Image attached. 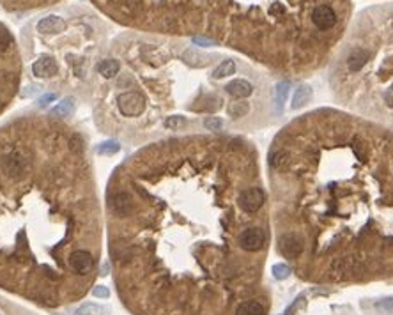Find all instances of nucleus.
<instances>
[{
	"mask_svg": "<svg viewBox=\"0 0 393 315\" xmlns=\"http://www.w3.org/2000/svg\"><path fill=\"white\" fill-rule=\"evenodd\" d=\"M268 313V305L264 301H246L237 306L234 315H266Z\"/></svg>",
	"mask_w": 393,
	"mask_h": 315,
	"instance_id": "nucleus-6",
	"label": "nucleus"
},
{
	"mask_svg": "<svg viewBox=\"0 0 393 315\" xmlns=\"http://www.w3.org/2000/svg\"><path fill=\"white\" fill-rule=\"evenodd\" d=\"M379 308H384V310H393V301L391 299H384L383 303H379Z\"/></svg>",
	"mask_w": 393,
	"mask_h": 315,
	"instance_id": "nucleus-18",
	"label": "nucleus"
},
{
	"mask_svg": "<svg viewBox=\"0 0 393 315\" xmlns=\"http://www.w3.org/2000/svg\"><path fill=\"white\" fill-rule=\"evenodd\" d=\"M71 110H73V99H64V101L59 103V105L51 110V113L57 117H69L71 116Z\"/></svg>",
	"mask_w": 393,
	"mask_h": 315,
	"instance_id": "nucleus-12",
	"label": "nucleus"
},
{
	"mask_svg": "<svg viewBox=\"0 0 393 315\" xmlns=\"http://www.w3.org/2000/svg\"><path fill=\"white\" fill-rule=\"evenodd\" d=\"M289 275H291V268H289L287 264H276L273 266V276L276 278V280H285Z\"/></svg>",
	"mask_w": 393,
	"mask_h": 315,
	"instance_id": "nucleus-15",
	"label": "nucleus"
},
{
	"mask_svg": "<svg viewBox=\"0 0 393 315\" xmlns=\"http://www.w3.org/2000/svg\"><path fill=\"white\" fill-rule=\"evenodd\" d=\"M287 91H289L287 81H282V83L276 85V110H278V113L282 112V106H284L285 98H287Z\"/></svg>",
	"mask_w": 393,
	"mask_h": 315,
	"instance_id": "nucleus-13",
	"label": "nucleus"
},
{
	"mask_svg": "<svg viewBox=\"0 0 393 315\" xmlns=\"http://www.w3.org/2000/svg\"><path fill=\"white\" fill-rule=\"evenodd\" d=\"M119 149H121V146H119L117 142H106V144H101L98 151L99 154H116Z\"/></svg>",
	"mask_w": 393,
	"mask_h": 315,
	"instance_id": "nucleus-16",
	"label": "nucleus"
},
{
	"mask_svg": "<svg viewBox=\"0 0 393 315\" xmlns=\"http://www.w3.org/2000/svg\"><path fill=\"white\" fill-rule=\"evenodd\" d=\"M103 225L83 133L53 113L0 122V291L46 308L78 301L98 275Z\"/></svg>",
	"mask_w": 393,
	"mask_h": 315,
	"instance_id": "nucleus-2",
	"label": "nucleus"
},
{
	"mask_svg": "<svg viewBox=\"0 0 393 315\" xmlns=\"http://www.w3.org/2000/svg\"><path fill=\"white\" fill-rule=\"evenodd\" d=\"M391 27H393V23H391Z\"/></svg>",
	"mask_w": 393,
	"mask_h": 315,
	"instance_id": "nucleus-19",
	"label": "nucleus"
},
{
	"mask_svg": "<svg viewBox=\"0 0 393 315\" xmlns=\"http://www.w3.org/2000/svg\"><path fill=\"white\" fill-rule=\"evenodd\" d=\"M36 28H38L39 34H46V36L59 34V32H64L66 21H64V18L51 14V16H46V18H43V20H39Z\"/></svg>",
	"mask_w": 393,
	"mask_h": 315,
	"instance_id": "nucleus-3",
	"label": "nucleus"
},
{
	"mask_svg": "<svg viewBox=\"0 0 393 315\" xmlns=\"http://www.w3.org/2000/svg\"><path fill=\"white\" fill-rule=\"evenodd\" d=\"M96 71H98V75H101L105 80H112V78H116L119 75V71H121V62H119L117 59H105V61H101L98 64Z\"/></svg>",
	"mask_w": 393,
	"mask_h": 315,
	"instance_id": "nucleus-5",
	"label": "nucleus"
},
{
	"mask_svg": "<svg viewBox=\"0 0 393 315\" xmlns=\"http://www.w3.org/2000/svg\"><path fill=\"white\" fill-rule=\"evenodd\" d=\"M221 126H223V121H221L220 117H207L206 121H204V128L207 129V131H220Z\"/></svg>",
	"mask_w": 393,
	"mask_h": 315,
	"instance_id": "nucleus-14",
	"label": "nucleus"
},
{
	"mask_svg": "<svg viewBox=\"0 0 393 315\" xmlns=\"http://www.w3.org/2000/svg\"><path fill=\"white\" fill-rule=\"evenodd\" d=\"M229 113H231L232 119L248 117V113H250V105H248V101H244V99H237V101H234L231 106H229Z\"/></svg>",
	"mask_w": 393,
	"mask_h": 315,
	"instance_id": "nucleus-9",
	"label": "nucleus"
},
{
	"mask_svg": "<svg viewBox=\"0 0 393 315\" xmlns=\"http://www.w3.org/2000/svg\"><path fill=\"white\" fill-rule=\"evenodd\" d=\"M236 73V62L234 61H223L216 69L213 71V78L220 80V78H227V76L234 75Z\"/></svg>",
	"mask_w": 393,
	"mask_h": 315,
	"instance_id": "nucleus-11",
	"label": "nucleus"
},
{
	"mask_svg": "<svg viewBox=\"0 0 393 315\" xmlns=\"http://www.w3.org/2000/svg\"><path fill=\"white\" fill-rule=\"evenodd\" d=\"M312 99V89L306 87V85H301V87L296 89L294 96H292V105L291 108L292 110H299L301 106H305L306 103Z\"/></svg>",
	"mask_w": 393,
	"mask_h": 315,
	"instance_id": "nucleus-8",
	"label": "nucleus"
},
{
	"mask_svg": "<svg viewBox=\"0 0 393 315\" xmlns=\"http://www.w3.org/2000/svg\"><path fill=\"white\" fill-rule=\"evenodd\" d=\"M105 227L131 313L234 315L261 301L271 211L246 140L211 133L140 147L110 176Z\"/></svg>",
	"mask_w": 393,
	"mask_h": 315,
	"instance_id": "nucleus-1",
	"label": "nucleus"
},
{
	"mask_svg": "<svg viewBox=\"0 0 393 315\" xmlns=\"http://www.w3.org/2000/svg\"><path fill=\"white\" fill-rule=\"evenodd\" d=\"M0 315H36V313L31 312L29 308H25V306L13 303L0 296Z\"/></svg>",
	"mask_w": 393,
	"mask_h": 315,
	"instance_id": "nucleus-7",
	"label": "nucleus"
},
{
	"mask_svg": "<svg viewBox=\"0 0 393 315\" xmlns=\"http://www.w3.org/2000/svg\"><path fill=\"white\" fill-rule=\"evenodd\" d=\"M225 91L237 99H244V98H248V96H251V92H254V85H251L248 80L236 78V80H232L231 83H227Z\"/></svg>",
	"mask_w": 393,
	"mask_h": 315,
	"instance_id": "nucleus-4",
	"label": "nucleus"
},
{
	"mask_svg": "<svg viewBox=\"0 0 393 315\" xmlns=\"http://www.w3.org/2000/svg\"><path fill=\"white\" fill-rule=\"evenodd\" d=\"M108 308L101 305H96V303H85V305L78 306L75 310V315H106Z\"/></svg>",
	"mask_w": 393,
	"mask_h": 315,
	"instance_id": "nucleus-10",
	"label": "nucleus"
},
{
	"mask_svg": "<svg viewBox=\"0 0 393 315\" xmlns=\"http://www.w3.org/2000/svg\"><path fill=\"white\" fill-rule=\"evenodd\" d=\"M92 294L96 296V298H108L110 296V291L106 287H103V285H99V287H94L92 289Z\"/></svg>",
	"mask_w": 393,
	"mask_h": 315,
	"instance_id": "nucleus-17",
	"label": "nucleus"
}]
</instances>
